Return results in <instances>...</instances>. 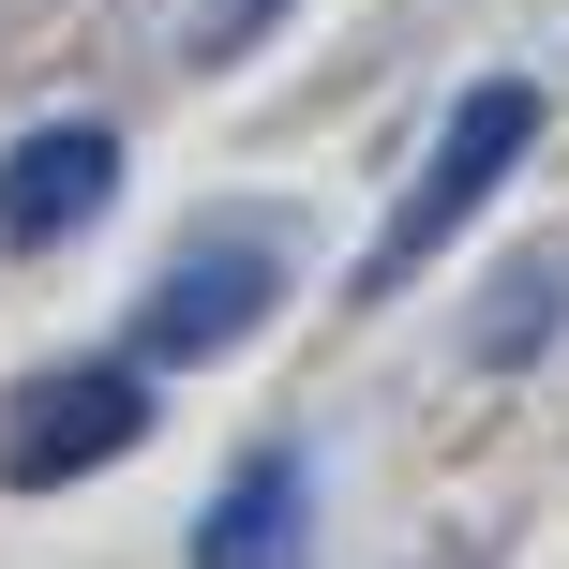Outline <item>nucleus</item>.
<instances>
[{
  "label": "nucleus",
  "mask_w": 569,
  "mask_h": 569,
  "mask_svg": "<svg viewBox=\"0 0 569 569\" xmlns=\"http://www.w3.org/2000/svg\"><path fill=\"white\" fill-rule=\"evenodd\" d=\"M150 435V375L136 360H90V375H46V390L0 420V480L46 495V480H90V465H120Z\"/></svg>",
  "instance_id": "2"
},
{
  "label": "nucleus",
  "mask_w": 569,
  "mask_h": 569,
  "mask_svg": "<svg viewBox=\"0 0 569 569\" xmlns=\"http://www.w3.org/2000/svg\"><path fill=\"white\" fill-rule=\"evenodd\" d=\"M555 315H569V270H495V300H480V360H540L555 345Z\"/></svg>",
  "instance_id": "6"
},
{
  "label": "nucleus",
  "mask_w": 569,
  "mask_h": 569,
  "mask_svg": "<svg viewBox=\"0 0 569 569\" xmlns=\"http://www.w3.org/2000/svg\"><path fill=\"white\" fill-rule=\"evenodd\" d=\"M300 555H315V480H300V450H256L226 495H210L196 569H300Z\"/></svg>",
  "instance_id": "5"
},
{
  "label": "nucleus",
  "mask_w": 569,
  "mask_h": 569,
  "mask_svg": "<svg viewBox=\"0 0 569 569\" xmlns=\"http://www.w3.org/2000/svg\"><path fill=\"white\" fill-rule=\"evenodd\" d=\"M525 150H540V90H525V76H480V90L450 106V136H435V166L405 180V210L375 226V256H360V300H390V284L420 270L435 240H465V210H480L495 180L525 166Z\"/></svg>",
  "instance_id": "1"
},
{
  "label": "nucleus",
  "mask_w": 569,
  "mask_h": 569,
  "mask_svg": "<svg viewBox=\"0 0 569 569\" xmlns=\"http://www.w3.org/2000/svg\"><path fill=\"white\" fill-rule=\"evenodd\" d=\"M270 284H284V256L256 226H226V240H196V256H166V284L136 300V345L150 360H226V345L270 315Z\"/></svg>",
  "instance_id": "3"
},
{
  "label": "nucleus",
  "mask_w": 569,
  "mask_h": 569,
  "mask_svg": "<svg viewBox=\"0 0 569 569\" xmlns=\"http://www.w3.org/2000/svg\"><path fill=\"white\" fill-rule=\"evenodd\" d=\"M106 196H120V136H106V120H46V136L0 150V240H16V256L76 240Z\"/></svg>",
  "instance_id": "4"
},
{
  "label": "nucleus",
  "mask_w": 569,
  "mask_h": 569,
  "mask_svg": "<svg viewBox=\"0 0 569 569\" xmlns=\"http://www.w3.org/2000/svg\"><path fill=\"white\" fill-rule=\"evenodd\" d=\"M256 16H270V0H226V16H210L196 46H210V60H226V46H256Z\"/></svg>",
  "instance_id": "7"
}]
</instances>
